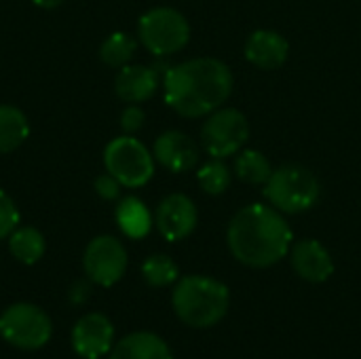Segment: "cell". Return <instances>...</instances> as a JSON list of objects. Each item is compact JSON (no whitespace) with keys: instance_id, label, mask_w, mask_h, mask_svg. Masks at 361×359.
Returning <instances> with one entry per match:
<instances>
[{"instance_id":"cb8c5ba5","label":"cell","mask_w":361,"mask_h":359,"mask_svg":"<svg viewBox=\"0 0 361 359\" xmlns=\"http://www.w3.org/2000/svg\"><path fill=\"white\" fill-rule=\"evenodd\" d=\"M17 222H19V209L15 201L4 190H0V239L8 237L17 229Z\"/></svg>"},{"instance_id":"7402d4cb","label":"cell","mask_w":361,"mask_h":359,"mask_svg":"<svg viewBox=\"0 0 361 359\" xmlns=\"http://www.w3.org/2000/svg\"><path fill=\"white\" fill-rule=\"evenodd\" d=\"M142 275L148 286L152 288H167L178 281V264L165 256V254H154L144 260L142 264Z\"/></svg>"},{"instance_id":"603a6c76","label":"cell","mask_w":361,"mask_h":359,"mask_svg":"<svg viewBox=\"0 0 361 359\" xmlns=\"http://www.w3.org/2000/svg\"><path fill=\"white\" fill-rule=\"evenodd\" d=\"M197 180L207 195H222L231 186V169L222 159H212L199 169Z\"/></svg>"},{"instance_id":"ffe728a7","label":"cell","mask_w":361,"mask_h":359,"mask_svg":"<svg viewBox=\"0 0 361 359\" xmlns=\"http://www.w3.org/2000/svg\"><path fill=\"white\" fill-rule=\"evenodd\" d=\"M273 174L271 161L260 152V150H239L235 159V176L254 186H264Z\"/></svg>"},{"instance_id":"4316f807","label":"cell","mask_w":361,"mask_h":359,"mask_svg":"<svg viewBox=\"0 0 361 359\" xmlns=\"http://www.w3.org/2000/svg\"><path fill=\"white\" fill-rule=\"evenodd\" d=\"M87 296H89V284L76 281V284L72 286V290H70V298H72V303L80 305V303H85V300H87Z\"/></svg>"},{"instance_id":"d4e9b609","label":"cell","mask_w":361,"mask_h":359,"mask_svg":"<svg viewBox=\"0 0 361 359\" xmlns=\"http://www.w3.org/2000/svg\"><path fill=\"white\" fill-rule=\"evenodd\" d=\"M144 121H146V114L137 104H129L121 114V127L127 135H133L135 131H140L144 127Z\"/></svg>"},{"instance_id":"d6986e66","label":"cell","mask_w":361,"mask_h":359,"mask_svg":"<svg viewBox=\"0 0 361 359\" xmlns=\"http://www.w3.org/2000/svg\"><path fill=\"white\" fill-rule=\"evenodd\" d=\"M44 250H47V241L42 233L32 226L15 229L8 235V252L21 264H36L44 256Z\"/></svg>"},{"instance_id":"ba28073f","label":"cell","mask_w":361,"mask_h":359,"mask_svg":"<svg viewBox=\"0 0 361 359\" xmlns=\"http://www.w3.org/2000/svg\"><path fill=\"white\" fill-rule=\"evenodd\" d=\"M250 140V123L237 108H218L201 127V144L212 159L237 154Z\"/></svg>"},{"instance_id":"5bb4252c","label":"cell","mask_w":361,"mask_h":359,"mask_svg":"<svg viewBox=\"0 0 361 359\" xmlns=\"http://www.w3.org/2000/svg\"><path fill=\"white\" fill-rule=\"evenodd\" d=\"M245 59L260 70H277L290 55V42L275 30H256L243 44Z\"/></svg>"},{"instance_id":"8992f818","label":"cell","mask_w":361,"mask_h":359,"mask_svg":"<svg viewBox=\"0 0 361 359\" xmlns=\"http://www.w3.org/2000/svg\"><path fill=\"white\" fill-rule=\"evenodd\" d=\"M104 165L125 188H140L154 176L152 152L133 135L114 138L104 150Z\"/></svg>"},{"instance_id":"ac0fdd59","label":"cell","mask_w":361,"mask_h":359,"mask_svg":"<svg viewBox=\"0 0 361 359\" xmlns=\"http://www.w3.org/2000/svg\"><path fill=\"white\" fill-rule=\"evenodd\" d=\"M30 135L27 116L8 104H0V154L13 152Z\"/></svg>"},{"instance_id":"7c38bea8","label":"cell","mask_w":361,"mask_h":359,"mask_svg":"<svg viewBox=\"0 0 361 359\" xmlns=\"http://www.w3.org/2000/svg\"><path fill=\"white\" fill-rule=\"evenodd\" d=\"M152 157L165 169L173 174H184L199 163V146L192 142L188 133L169 129L154 140Z\"/></svg>"},{"instance_id":"7a4b0ae2","label":"cell","mask_w":361,"mask_h":359,"mask_svg":"<svg viewBox=\"0 0 361 359\" xmlns=\"http://www.w3.org/2000/svg\"><path fill=\"white\" fill-rule=\"evenodd\" d=\"M292 239V229L283 214L264 203L245 205L226 229L231 254L250 269H269L283 260L290 254Z\"/></svg>"},{"instance_id":"52a82bcc","label":"cell","mask_w":361,"mask_h":359,"mask_svg":"<svg viewBox=\"0 0 361 359\" xmlns=\"http://www.w3.org/2000/svg\"><path fill=\"white\" fill-rule=\"evenodd\" d=\"M53 334L49 315L30 303L11 305L0 315V336L15 349L36 351L42 349Z\"/></svg>"},{"instance_id":"3957f363","label":"cell","mask_w":361,"mask_h":359,"mask_svg":"<svg viewBox=\"0 0 361 359\" xmlns=\"http://www.w3.org/2000/svg\"><path fill=\"white\" fill-rule=\"evenodd\" d=\"M171 305L180 322L190 328H212L224 320L231 305L228 288L205 275L182 277L171 294Z\"/></svg>"},{"instance_id":"83f0119b","label":"cell","mask_w":361,"mask_h":359,"mask_svg":"<svg viewBox=\"0 0 361 359\" xmlns=\"http://www.w3.org/2000/svg\"><path fill=\"white\" fill-rule=\"evenodd\" d=\"M36 6H40V8H55V6H59L63 0H32Z\"/></svg>"},{"instance_id":"30bf717a","label":"cell","mask_w":361,"mask_h":359,"mask_svg":"<svg viewBox=\"0 0 361 359\" xmlns=\"http://www.w3.org/2000/svg\"><path fill=\"white\" fill-rule=\"evenodd\" d=\"M197 205L192 203L190 197L182 195V193H173L169 197H165L154 214V224L161 233L163 239L176 243L186 239L188 235H192V231L197 229Z\"/></svg>"},{"instance_id":"484cf974","label":"cell","mask_w":361,"mask_h":359,"mask_svg":"<svg viewBox=\"0 0 361 359\" xmlns=\"http://www.w3.org/2000/svg\"><path fill=\"white\" fill-rule=\"evenodd\" d=\"M95 193H97L102 199L112 201V199H116L118 193H121V182H118L114 176L104 174V176L95 178Z\"/></svg>"},{"instance_id":"277c9868","label":"cell","mask_w":361,"mask_h":359,"mask_svg":"<svg viewBox=\"0 0 361 359\" xmlns=\"http://www.w3.org/2000/svg\"><path fill=\"white\" fill-rule=\"evenodd\" d=\"M264 197L281 214H302L317 205L322 197V184L317 176L298 163H286L273 169L264 184Z\"/></svg>"},{"instance_id":"9a60e30c","label":"cell","mask_w":361,"mask_h":359,"mask_svg":"<svg viewBox=\"0 0 361 359\" xmlns=\"http://www.w3.org/2000/svg\"><path fill=\"white\" fill-rule=\"evenodd\" d=\"M159 89V74L154 68L148 66H123L114 78V91L116 95L127 104H142L150 99Z\"/></svg>"},{"instance_id":"6da1fadb","label":"cell","mask_w":361,"mask_h":359,"mask_svg":"<svg viewBox=\"0 0 361 359\" xmlns=\"http://www.w3.org/2000/svg\"><path fill=\"white\" fill-rule=\"evenodd\" d=\"M235 78L231 68L216 57H195L171 66L163 78L165 102L186 118H201L222 108L231 97Z\"/></svg>"},{"instance_id":"9c48e42d","label":"cell","mask_w":361,"mask_h":359,"mask_svg":"<svg viewBox=\"0 0 361 359\" xmlns=\"http://www.w3.org/2000/svg\"><path fill=\"white\" fill-rule=\"evenodd\" d=\"M82 269L91 284L110 288L121 281L127 271V252L116 237L99 235L89 241L82 256Z\"/></svg>"},{"instance_id":"e0dca14e","label":"cell","mask_w":361,"mask_h":359,"mask_svg":"<svg viewBox=\"0 0 361 359\" xmlns=\"http://www.w3.org/2000/svg\"><path fill=\"white\" fill-rule=\"evenodd\" d=\"M116 224L129 239H144L152 229V214L137 197H125L116 207Z\"/></svg>"},{"instance_id":"8fae6325","label":"cell","mask_w":361,"mask_h":359,"mask_svg":"<svg viewBox=\"0 0 361 359\" xmlns=\"http://www.w3.org/2000/svg\"><path fill=\"white\" fill-rule=\"evenodd\" d=\"M72 347L82 359H99L114 347V326L102 313L80 317L72 330Z\"/></svg>"},{"instance_id":"2e32d148","label":"cell","mask_w":361,"mask_h":359,"mask_svg":"<svg viewBox=\"0 0 361 359\" xmlns=\"http://www.w3.org/2000/svg\"><path fill=\"white\" fill-rule=\"evenodd\" d=\"M110 359H173L167 343L152 332H133L121 339L112 351Z\"/></svg>"},{"instance_id":"44dd1931","label":"cell","mask_w":361,"mask_h":359,"mask_svg":"<svg viewBox=\"0 0 361 359\" xmlns=\"http://www.w3.org/2000/svg\"><path fill=\"white\" fill-rule=\"evenodd\" d=\"M137 42L127 32H114L99 44V59L110 68H123L131 61Z\"/></svg>"},{"instance_id":"5b68a950","label":"cell","mask_w":361,"mask_h":359,"mask_svg":"<svg viewBox=\"0 0 361 359\" xmlns=\"http://www.w3.org/2000/svg\"><path fill=\"white\" fill-rule=\"evenodd\" d=\"M137 36L140 42L157 57H167L182 51L190 40V25L188 19L171 8V6H157L146 11L137 21Z\"/></svg>"},{"instance_id":"4fadbf2b","label":"cell","mask_w":361,"mask_h":359,"mask_svg":"<svg viewBox=\"0 0 361 359\" xmlns=\"http://www.w3.org/2000/svg\"><path fill=\"white\" fill-rule=\"evenodd\" d=\"M288 256L294 273L309 284H324L334 273L332 256L317 239H300L292 243Z\"/></svg>"}]
</instances>
